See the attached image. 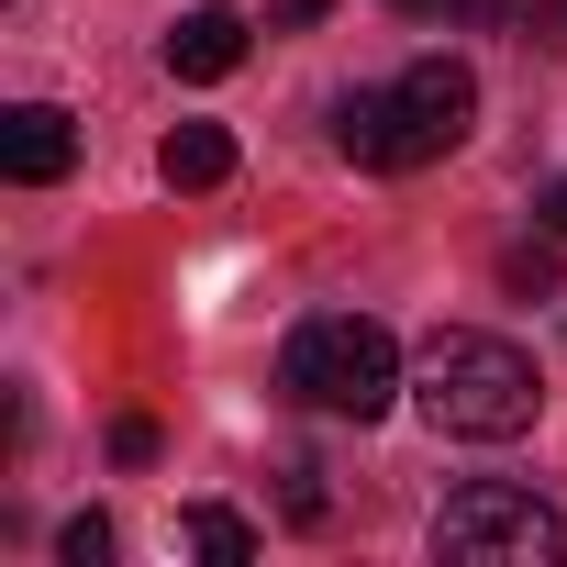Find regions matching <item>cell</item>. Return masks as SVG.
<instances>
[{
  "label": "cell",
  "mask_w": 567,
  "mask_h": 567,
  "mask_svg": "<svg viewBox=\"0 0 567 567\" xmlns=\"http://www.w3.org/2000/svg\"><path fill=\"white\" fill-rule=\"evenodd\" d=\"M156 178H167V189H223V178H234V134H223V123H178V134L156 145Z\"/></svg>",
  "instance_id": "52a82bcc"
},
{
  "label": "cell",
  "mask_w": 567,
  "mask_h": 567,
  "mask_svg": "<svg viewBox=\"0 0 567 567\" xmlns=\"http://www.w3.org/2000/svg\"><path fill=\"white\" fill-rule=\"evenodd\" d=\"M56 556H68V567H112V523H101V512H79V523L56 534Z\"/></svg>",
  "instance_id": "30bf717a"
},
{
  "label": "cell",
  "mask_w": 567,
  "mask_h": 567,
  "mask_svg": "<svg viewBox=\"0 0 567 567\" xmlns=\"http://www.w3.org/2000/svg\"><path fill=\"white\" fill-rule=\"evenodd\" d=\"M0 167H12L23 189L68 178V167H79V123H68L56 101H12V112H0Z\"/></svg>",
  "instance_id": "5b68a950"
},
{
  "label": "cell",
  "mask_w": 567,
  "mask_h": 567,
  "mask_svg": "<svg viewBox=\"0 0 567 567\" xmlns=\"http://www.w3.org/2000/svg\"><path fill=\"white\" fill-rule=\"evenodd\" d=\"M278 390H290L301 412H334V423H379L412 379H401L390 323H368V312H312L290 346H278Z\"/></svg>",
  "instance_id": "3957f363"
},
{
  "label": "cell",
  "mask_w": 567,
  "mask_h": 567,
  "mask_svg": "<svg viewBox=\"0 0 567 567\" xmlns=\"http://www.w3.org/2000/svg\"><path fill=\"white\" fill-rule=\"evenodd\" d=\"M412 401H423V423L434 434H467V445H501V434H523L534 412H545V379H534V357L523 346H501V334H434L423 357H412Z\"/></svg>",
  "instance_id": "7a4b0ae2"
},
{
  "label": "cell",
  "mask_w": 567,
  "mask_h": 567,
  "mask_svg": "<svg viewBox=\"0 0 567 567\" xmlns=\"http://www.w3.org/2000/svg\"><path fill=\"white\" fill-rule=\"evenodd\" d=\"M112 456H123V467H145V456H156V423H145V412H123V423H112Z\"/></svg>",
  "instance_id": "8fae6325"
},
{
  "label": "cell",
  "mask_w": 567,
  "mask_h": 567,
  "mask_svg": "<svg viewBox=\"0 0 567 567\" xmlns=\"http://www.w3.org/2000/svg\"><path fill=\"white\" fill-rule=\"evenodd\" d=\"M501 290H523V301H556V245H512V256H501Z\"/></svg>",
  "instance_id": "9c48e42d"
},
{
  "label": "cell",
  "mask_w": 567,
  "mask_h": 567,
  "mask_svg": "<svg viewBox=\"0 0 567 567\" xmlns=\"http://www.w3.org/2000/svg\"><path fill=\"white\" fill-rule=\"evenodd\" d=\"M467 123H478V79H467V56H412L390 90H346V101H334V145H346L357 167H379V178L456 156Z\"/></svg>",
  "instance_id": "6da1fadb"
},
{
  "label": "cell",
  "mask_w": 567,
  "mask_h": 567,
  "mask_svg": "<svg viewBox=\"0 0 567 567\" xmlns=\"http://www.w3.org/2000/svg\"><path fill=\"white\" fill-rule=\"evenodd\" d=\"M534 223H545V234L567 245V178H545V189H534Z\"/></svg>",
  "instance_id": "7c38bea8"
},
{
  "label": "cell",
  "mask_w": 567,
  "mask_h": 567,
  "mask_svg": "<svg viewBox=\"0 0 567 567\" xmlns=\"http://www.w3.org/2000/svg\"><path fill=\"white\" fill-rule=\"evenodd\" d=\"M390 12H423V23H434V12H445V23H456V0H390Z\"/></svg>",
  "instance_id": "5bb4252c"
},
{
  "label": "cell",
  "mask_w": 567,
  "mask_h": 567,
  "mask_svg": "<svg viewBox=\"0 0 567 567\" xmlns=\"http://www.w3.org/2000/svg\"><path fill=\"white\" fill-rule=\"evenodd\" d=\"M178 545H189V556L245 567V556H256V523H245V512H223V501H189V512H178Z\"/></svg>",
  "instance_id": "ba28073f"
},
{
  "label": "cell",
  "mask_w": 567,
  "mask_h": 567,
  "mask_svg": "<svg viewBox=\"0 0 567 567\" xmlns=\"http://www.w3.org/2000/svg\"><path fill=\"white\" fill-rule=\"evenodd\" d=\"M323 12H334V0H278L267 23H323Z\"/></svg>",
  "instance_id": "4fadbf2b"
},
{
  "label": "cell",
  "mask_w": 567,
  "mask_h": 567,
  "mask_svg": "<svg viewBox=\"0 0 567 567\" xmlns=\"http://www.w3.org/2000/svg\"><path fill=\"white\" fill-rule=\"evenodd\" d=\"M434 556L445 567H556L567 556V512L512 489V478H467L445 512H434Z\"/></svg>",
  "instance_id": "277c9868"
},
{
  "label": "cell",
  "mask_w": 567,
  "mask_h": 567,
  "mask_svg": "<svg viewBox=\"0 0 567 567\" xmlns=\"http://www.w3.org/2000/svg\"><path fill=\"white\" fill-rule=\"evenodd\" d=\"M245 45H256V23L223 12V0H212V12H178V23H167V79H200V90H212V79L245 68Z\"/></svg>",
  "instance_id": "8992f818"
}]
</instances>
